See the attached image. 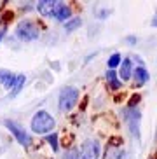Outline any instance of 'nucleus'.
<instances>
[{
	"instance_id": "39448f33",
	"label": "nucleus",
	"mask_w": 157,
	"mask_h": 159,
	"mask_svg": "<svg viewBox=\"0 0 157 159\" xmlns=\"http://www.w3.org/2000/svg\"><path fill=\"white\" fill-rule=\"evenodd\" d=\"M126 121L129 124L131 135L140 138V122H141V117H140L138 108H128V110H126Z\"/></svg>"
},
{
	"instance_id": "0eeeda50",
	"label": "nucleus",
	"mask_w": 157,
	"mask_h": 159,
	"mask_svg": "<svg viewBox=\"0 0 157 159\" xmlns=\"http://www.w3.org/2000/svg\"><path fill=\"white\" fill-rule=\"evenodd\" d=\"M70 14H72V9H70L68 5L65 2H58L56 0L54 11H52V18H56L58 21H65V19L70 18Z\"/></svg>"
},
{
	"instance_id": "412c9836",
	"label": "nucleus",
	"mask_w": 157,
	"mask_h": 159,
	"mask_svg": "<svg viewBox=\"0 0 157 159\" xmlns=\"http://www.w3.org/2000/svg\"><path fill=\"white\" fill-rule=\"evenodd\" d=\"M128 42H129V44H134V42H136V39H134V37H128Z\"/></svg>"
},
{
	"instance_id": "aec40b11",
	"label": "nucleus",
	"mask_w": 157,
	"mask_h": 159,
	"mask_svg": "<svg viewBox=\"0 0 157 159\" xmlns=\"http://www.w3.org/2000/svg\"><path fill=\"white\" fill-rule=\"evenodd\" d=\"M152 26H155V28H157V14L154 16V19H152Z\"/></svg>"
},
{
	"instance_id": "ddd939ff",
	"label": "nucleus",
	"mask_w": 157,
	"mask_h": 159,
	"mask_svg": "<svg viewBox=\"0 0 157 159\" xmlns=\"http://www.w3.org/2000/svg\"><path fill=\"white\" fill-rule=\"evenodd\" d=\"M25 82H26V77H25L23 74L16 75V80H14V86H12V94H18L19 91H21V88H23Z\"/></svg>"
},
{
	"instance_id": "4be33fe9",
	"label": "nucleus",
	"mask_w": 157,
	"mask_h": 159,
	"mask_svg": "<svg viewBox=\"0 0 157 159\" xmlns=\"http://www.w3.org/2000/svg\"><path fill=\"white\" fill-rule=\"evenodd\" d=\"M4 35H5V30L2 28V30H0V40H2V39H4Z\"/></svg>"
},
{
	"instance_id": "f03ea898",
	"label": "nucleus",
	"mask_w": 157,
	"mask_h": 159,
	"mask_svg": "<svg viewBox=\"0 0 157 159\" xmlns=\"http://www.w3.org/2000/svg\"><path fill=\"white\" fill-rule=\"evenodd\" d=\"M16 37L23 42H32V40H37L40 37V30L33 21H21L16 28Z\"/></svg>"
},
{
	"instance_id": "9b49d317",
	"label": "nucleus",
	"mask_w": 157,
	"mask_h": 159,
	"mask_svg": "<svg viewBox=\"0 0 157 159\" xmlns=\"http://www.w3.org/2000/svg\"><path fill=\"white\" fill-rule=\"evenodd\" d=\"M133 75H134V84L138 86V88H140V86H143L145 82L148 80V72L145 70L143 66L134 68V74H133Z\"/></svg>"
},
{
	"instance_id": "dca6fc26",
	"label": "nucleus",
	"mask_w": 157,
	"mask_h": 159,
	"mask_svg": "<svg viewBox=\"0 0 157 159\" xmlns=\"http://www.w3.org/2000/svg\"><path fill=\"white\" fill-rule=\"evenodd\" d=\"M120 65V52H114L110 58H108V68L110 70H114L115 66Z\"/></svg>"
},
{
	"instance_id": "7ed1b4c3",
	"label": "nucleus",
	"mask_w": 157,
	"mask_h": 159,
	"mask_svg": "<svg viewBox=\"0 0 157 159\" xmlns=\"http://www.w3.org/2000/svg\"><path fill=\"white\" fill-rule=\"evenodd\" d=\"M78 100V89L75 88H65L60 93V110L61 112H68L75 107Z\"/></svg>"
},
{
	"instance_id": "6e6552de",
	"label": "nucleus",
	"mask_w": 157,
	"mask_h": 159,
	"mask_svg": "<svg viewBox=\"0 0 157 159\" xmlns=\"http://www.w3.org/2000/svg\"><path fill=\"white\" fill-rule=\"evenodd\" d=\"M54 4L56 0H40V2H37V11L42 16H52Z\"/></svg>"
},
{
	"instance_id": "f257e3e1",
	"label": "nucleus",
	"mask_w": 157,
	"mask_h": 159,
	"mask_svg": "<svg viewBox=\"0 0 157 159\" xmlns=\"http://www.w3.org/2000/svg\"><path fill=\"white\" fill-rule=\"evenodd\" d=\"M56 126L54 117L51 116L46 110H38L32 119V131L38 133V135H46V133H51Z\"/></svg>"
},
{
	"instance_id": "1a4fd4ad",
	"label": "nucleus",
	"mask_w": 157,
	"mask_h": 159,
	"mask_svg": "<svg viewBox=\"0 0 157 159\" xmlns=\"http://www.w3.org/2000/svg\"><path fill=\"white\" fill-rule=\"evenodd\" d=\"M14 80H16V75L9 70H4V68H0V84L4 86L7 89H12L14 86Z\"/></svg>"
},
{
	"instance_id": "a211bd4d",
	"label": "nucleus",
	"mask_w": 157,
	"mask_h": 159,
	"mask_svg": "<svg viewBox=\"0 0 157 159\" xmlns=\"http://www.w3.org/2000/svg\"><path fill=\"white\" fill-rule=\"evenodd\" d=\"M63 159H78V152H77V149H70L68 152L65 154V157Z\"/></svg>"
},
{
	"instance_id": "6ab92c4d",
	"label": "nucleus",
	"mask_w": 157,
	"mask_h": 159,
	"mask_svg": "<svg viewBox=\"0 0 157 159\" xmlns=\"http://www.w3.org/2000/svg\"><path fill=\"white\" fill-rule=\"evenodd\" d=\"M140 100H141V96H140V94H134V96H131V100H129V108H136V105H138Z\"/></svg>"
},
{
	"instance_id": "20e7f679",
	"label": "nucleus",
	"mask_w": 157,
	"mask_h": 159,
	"mask_svg": "<svg viewBox=\"0 0 157 159\" xmlns=\"http://www.w3.org/2000/svg\"><path fill=\"white\" fill-rule=\"evenodd\" d=\"M4 124H5V128L12 133V136L18 140L19 145H23V147L32 145V136L28 135V133L21 126H19V124H16L14 121H9V119H7V121H4Z\"/></svg>"
},
{
	"instance_id": "2eb2a0df",
	"label": "nucleus",
	"mask_w": 157,
	"mask_h": 159,
	"mask_svg": "<svg viewBox=\"0 0 157 159\" xmlns=\"http://www.w3.org/2000/svg\"><path fill=\"white\" fill-rule=\"evenodd\" d=\"M46 142L52 147V150H54V152H58V149H60V143H58V135H56V133L47 135V136H46Z\"/></svg>"
},
{
	"instance_id": "423d86ee",
	"label": "nucleus",
	"mask_w": 157,
	"mask_h": 159,
	"mask_svg": "<svg viewBox=\"0 0 157 159\" xmlns=\"http://www.w3.org/2000/svg\"><path fill=\"white\" fill-rule=\"evenodd\" d=\"M100 156V143L96 140H86L80 149V157L82 159H98Z\"/></svg>"
},
{
	"instance_id": "f8f14e48",
	"label": "nucleus",
	"mask_w": 157,
	"mask_h": 159,
	"mask_svg": "<svg viewBox=\"0 0 157 159\" xmlns=\"http://www.w3.org/2000/svg\"><path fill=\"white\" fill-rule=\"evenodd\" d=\"M117 75L114 70H108L106 72V80H108V86H110V89H114V91H117V89H120V79H117Z\"/></svg>"
},
{
	"instance_id": "9d476101",
	"label": "nucleus",
	"mask_w": 157,
	"mask_h": 159,
	"mask_svg": "<svg viewBox=\"0 0 157 159\" xmlns=\"http://www.w3.org/2000/svg\"><path fill=\"white\" fill-rule=\"evenodd\" d=\"M131 75H133V65H131V60H122V63H120V70H119L120 80H129Z\"/></svg>"
},
{
	"instance_id": "4468645a",
	"label": "nucleus",
	"mask_w": 157,
	"mask_h": 159,
	"mask_svg": "<svg viewBox=\"0 0 157 159\" xmlns=\"http://www.w3.org/2000/svg\"><path fill=\"white\" fill-rule=\"evenodd\" d=\"M80 25H82V19L74 18V19H70V21H65V30L66 32H74V30H77Z\"/></svg>"
},
{
	"instance_id": "f3484780",
	"label": "nucleus",
	"mask_w": 157,
	"mask_h": 159,
	"mask_svg": "<svg viewBox=\"0 0 157 159\" xmlns=\"http://www.w3.org/2000/svg\"><path fill=\"white\" fill-rule=\"evenodd\" d=\"M122 145V138L120 136H112L108 140V147H120Z\"/></svg>"
}]
</instances>
